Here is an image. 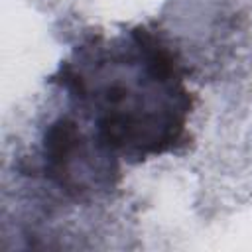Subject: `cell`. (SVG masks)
<instances>
[{
    "label": "cell",
    "instance_id": "cell-2",
    "mask_svg": "<svg viewBox=\"0 0 252 252\" xmlns=\"http://www.w3.org/2000/svg\"><path fill=\"white\" fill-rule=\"evenodd\" d=\"M120 163L89 126L67 110L45 126L35 169L65 199L89 201L108 195L118 185Z\"/></svg>",
    "mask_w": 252,
    "mask_h": 252
},
{
    "label": "cell",
    "instance_id": "cell-1",
    "mask_svg": "<svg viewBox=\"0 0 252 252\" xmlns=\"http://www.w3.org/2000/svg\"><path fill=\"white\" fill-rule=\"evenodd\" d=\"M171 43L150 26L79 41L49 77L94 138L120 161L177 154L191 142L193 94Z\"/></svg>",
    "mask_w": 252,
    "mask_h": 252
}]
</instances>
